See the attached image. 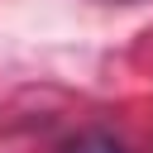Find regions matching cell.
<instances>
[{"mask_svg":"<svg viewBox=\"0 0 153 153\" xmlns=\"http://www.w3.org/2000/svg\"><path fill=\"white\" fill-rule=\"evenodd\" d=\"M62 153H124V143H115L110 134H76L72 143H62Z\"/></svg>","mask_w":153,"mask_h":153,"instance_id":"cell-1","label":"cell"}]
</instances>
